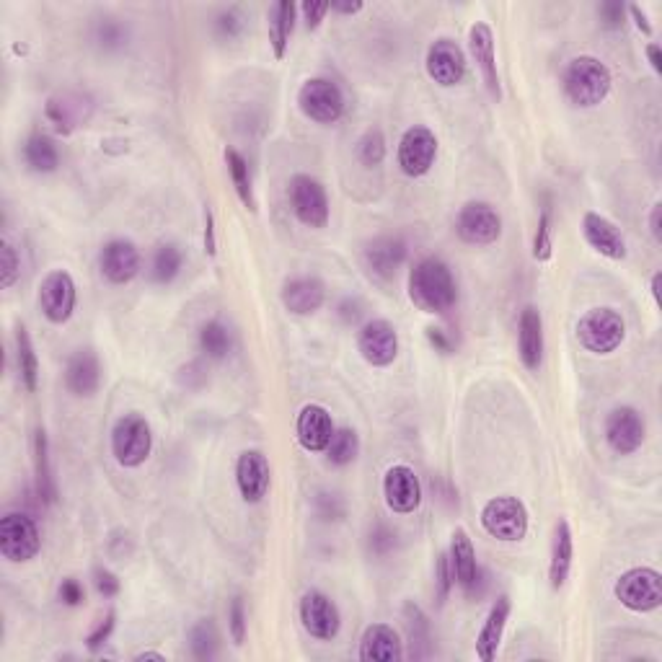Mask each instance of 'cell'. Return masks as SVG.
<instances>
[{
  "instance_id": "cell-51",
  "label": "cell",
  "mask_w": 662,
  "mask_h": 662,
  "mask_svg": "<svg viewBox=\"0 0 662 662\" xmlns=\"http://www.w3.org/2000/svg\"><path fill=\"white\" fill-rule=\"evenodd\" d=\"M94 588L99 590V595H104V598H114V595L119 593V580L114 572H109V569H96L94 572Z\"/></svg>"
},
{
  "instance_id": "cell-10",
  "label": "cell",
  "mask_w": 662,
  "mask_h": 662,
  "mask_svg": "<svg viewBox=\"0 0 662 662\" xmlns=\"http://www.w3.org/2000/svg\"><path fill=\"white\" fill-rule=\"evenodd\" d=\"M75 303H78V288H75L70 272L52 269L39 285V308H42L44 319L57 326L68 324L73 319Z\"/></svg>"
},
{
  "instance_id": "cell-14",
  "label": "cell",
  "mask_w": 662,
  "mask_h": 662,
  "mask_svg": "<svg viewBox=\"0 0 662 662\" xmlns=\"http://www.w3.org/2000/svg\"><path fill=\"white\" fill-rule=\"evenodd\" d=\"M603 435H606L608 448L616 456H631V453H637L642 448L647 427H644L642 414L634 406H616L606 417Z\"/></svg>"
},
{
  "instance_id": "cell-20",
  "label": "cell",
  "mask_w": 662,
  "mask_h": 662,
  "mask_svg": "<svg viewBox=\"0 0 662 662\" xmlns=\"http://www.w3.org/2000/svg\"><path fill=\"white\" fill-rule=\"evenodd\" d=\"M334 419H331L329 409L321 404H306L298 412L295 419V438H298L300 448L308 453H324L334 435Z\"/></svg>"
},
{
  "instance_id": "cell-27",
  "label": "cell",
  "mask_w": 662,
  "mask_h": 662,
  "mask_svg": "<svg viewBox=\"0 0 662 662\" xmlns=\"http://www.w3.org/2000/svg\"><path fill=\"white\" fill-rule=\"evenodd\" d=\"M282 306L295 316H311L326 300V288L319 277H293L282 285Z\"/></svg>"
},
{
  "instance_id": "cell-32",
  "label": "cell",
  "mask_w": 662,
  "mask_h": 662,
  "mask_svg": "<svg viewBox=\"0 0 662 662\" xmlns=\"http://www.w3.org/2000/svg\"><path fill=\"white\" fill-rule=\"evenodd\" d=\"M88 112H91V104H86V99L78 94H60L47 101V117L55 122L60 132H70L86 122Z\"/></svg>"
},
{
  "instance_id": "cell-54",
  "label": "cell",
  "mask_w": 662,
  "mask_h": 662,
  "mask_svg": "<svg viewBox=\"0 0 662 662\" xmlns=\"http://www.w3.org/2000/svg\"><path fill=\"white\" fill-rule=\"evenodd\" d=\"M370 546H373L375 554H386L396 546V533L388 531L386 525H378L373 536H370Z\"/></svg>"
},
{
  "instance_id": "cell-61",
  "label": "cell",
  "mask_w": 662,
  "mask_h": 662,
  "mask_svg": "<svg viewBox=\"0 0 662 662\" xmlns=\"http://www.w3.org/2000/svg\"><path fill=\"white\" fill-rule=\"evenodd\" d=\"M342 316H344V321H347V324H350V321L360 319V303H357V300H347V303L342 306Z\"/></svg>"
},
{
  "instance_id": "cell-47",
  "label": "cell",
  "mask_w": 662,
  "mask_h": 662,
  "mask_svg": "<svg viewBox=\"0 0 662 662\" xmlns=\"http://www.w3.org/2000/svg\"><path fill=\"white\" fill-rule=\"evenodd\" d=\"M127 39V32L122 29L117 19H101L99 29H96V42L101 47H107V50H114V47H122Z\"/></svg>"
},
{
  "instance_id": "cell-4",
  "label": "cell",
  "mask_w": 662,
  "mask_h": 662,
  "mask_svg": "<svg viewBox=\"0 0 662 662\" xmlns=\"http://www.w3.org/2000/svg\"><path fill=\"white\" fill-rule=\"evenodd\" d=\"M153 450V430L148 419L138 412L122 414L112 427V453L119 466L138 469L150 458Z\"/></svg>"
},
{
  "instance_id": "cell-57",
  "label": "cell",
  "mask_w": 662,
  "mask_h": 662,
  "mask_svg": "<svg viewBox=\"0 0 662 662\" xmlns=\"http://www.w3.org/2000/svg\"><path fill=\"white\" fill-rule=\"evenodd\" d=\"M329 11L342 13V16H355V13L363 11V3L360 0H331Z\"/></svg>"
},
{
  "instance_id": "cell-18",
  "label": "cell",
  "mask_w": 662,
  "mask_h": 662,
  "mask_svg": "<svg viewBox=\"0 0 662 662\" xmlns=\"http://www.w3.org/2000/svg\"><path fill=\"white\" fill-rule=\"evenodd\" d=\"M236 484L241 500L257 505L267 497L272 484V469L262 450H244L236 461Z\"/></svg>"
},
{
  "instance_id": "cell-44",
  "label": "cell",
  "mask_w": 662,
  "mask_h": 662,
  "mask_svg": "<svg viewBox=\"0 0 662 662\" xmlns=\"http://www.w3.org/2000/svg\"><path fill=\"white\" fill-rule=\"evenodd\" d=\"M21 275V262L19 254L13 249L11 241H3L0 244V288H11L13 282L19 280Z\"/></svg>"
},
{
  "instance_id": "cell-29",
  "label": "cell",
  "mask_w": 662,
  "mask_h": 662,
  "mask_svg": "<svg viewBox=\"0 0 662 662\" xmlns=\"http://www.w3.org/2000/svg\"><path fill=\"white\" fill-rule=\"evenodd\" d=\"M65 386L73 396H94L101 386V363L94 350H78L65 365Z\"/></svg>"
},
{
  "instance_id": "cell-62",
  "label": "cell",
  "mask_w": 662,
  "mask_h": 662,
  "mask_svg": "<svg viewBox=\"0 0 662 662\" xmlns=\"http://www.w3.org/2000/svg\"><path fill=\"white\" fill-rule=\"evenodd\" d=\"M660 282L662 272H655V275H652V298H655V306H660Z\"/></svg>"
},
{
  "instance_id": "cell-7",
  "label": "cell",
  "mask_w": 662,
  "mask_h": 662,
  "mask_svg": "<svg viewBox=\"0 0 662 662\" xmlns=\"http://www.w3.org/2000/svg\"><path fill=\"white\" fill-rule=\"evenodd\" d=\"M42 549V533L37 520L26 513H8L0 520V554L11 564L32 562Z\"/></svg>"
},
{
  "instance_id": "cell-63",
  "label": "cell",
  "mask_w": 662,
  "mask_h": 662,
  "mask_svg": "<svg viewBox=\"0 0 662 662\" xmlns=\"http://www.w3.org/2000/svg\"><path fill=\"white\" fill-rule=\"evenodd\" d=\"M135 660L143 662V660H158V662H166V657L161 655V652H140V655H135Z\"/></svg>"
},
{
  "instance_id": "cell-13",
  "label": "cell",
  "mask_w": 662,
  "mask_h": 662,
  "mask_svg": "<svg viewBox=\"0 0 662 662\" xmlns=\"http://www.w3.org/2000/svg\"><path fill=\"white\" fill-rule=\"evenodd\" d=\"M298 616L303 629L313 639H321V642H331L339 634V629H342V616H339L337 603L329 595L321 593V590H308L300 598Z\"/></svg>"
},
{
  "instance_id": "cell-21",
  "label": "cell",
  "mask_w": 662,
  "mask_h": 662,
  "mask_svg": "<svg viewBox=\"0 0 662 662\" xmlns=\"http://www.w3.org/2000/svg\"><path fill=\"white\" fill-rule=\"evenodd\" d=\"M469 52L474 57L476 68H479L481 78H484V86H487L489 96L494 101L502 99V88H500V73H497V55H494V34L492 26L484 24V21H476L469 29Z\"/></svg>"
},
{
  "instance_id": "cell-38",
  "label": "cell",
  "mask_w": 662,
  "mask_h": 662,
  "mask_svg": "<svg viewBox=\"0 0 662 662\" xmlns=\"http://www.w3.org/2000/svg\"><path fill=\"white\" fill-rule=\"evenodd\" d=\"M324 453L331 466H350L357 458V453H360V438H357V432L352 430V427H339V430H334L329 448H326Z\"/></svg>"
},
{
  "instance_id": "cell-5",
  "label": "cell",
  "mask_w": 662,
  "mask_h": 662,
  "mask_svg": "<svg viewBox=\"0 0 662 662\" xmlns=\"http://www.w3.org/2000/svg\"><path fill=\"white\" fill-rule=\"evenodd\" d=\"M613 595L634 613H650L662 606V575L652 567H634L616 580Z\"/></svg>"
},
{
  "instance_id": "cell-42",
  "label": "cell",
  "mask_w": 662,
  "mask_h": 662,
  "mask_svg": "<svg viewBox=\"0 0 662 662\" xmlns=\"http://www.w3.org/2000/svg\"><path fill=\"white\" fill-rule=\"evenodd\" d=\"M357 158L363 166H381L383 158H386V138L378 127L368 130L357 143Z\"/></svg>"
},
{
  "instance_id": "cell-23",
  "label": "cell",
  "mask_w": 662,
  "mask_h": 662,
  "mask_svg": "<svg viewBox=\"0 0 662 662\" xmlns=\"http://www.w3.org/2000/svg\"><path fill=\"white\" fill-rule=\"evenodd\" d=\"M448 559H450V567H453V577H456L458 588L469 595V598L479 595L476 585H479L481 572H479V562H476V549L474 544H471L469 533L463 531V528H456L453 536H450Z\"/></svg>"
},
{
  "instance_id": "cell-16",
  "label": "cell",
  "mask_w": 662,
  "mask_h": 662,
  "mask_svg": "<svg viewBox=\"0 0 662 662\" xmlns=\"http://www.w3.org/2000/svg\"><path fill=\"white\" fill-rule=\"evenodd\" d=\"M425 70L438 86H458V83L466 78V52H463L461 44L453 42V39H435V42L427 47Z\"/></svg>"
},
{
  "instance_id": "cell-53",
  "label": "cell",
  "mask_w": 662,
  "mask_h": 662,
  "mask_svg": "<svg viewBox=\"0 0 662 662\" xmlns=\"http://www.w3.org/2000/svg\"><path fill=\"white\" fill-rule=\"evenodd\" d=\"M300 11H303V21H306L308 29H319L324 16L329 13V3H313V0H306V3L300 6Z\"/></svg>"
},
{
  "instance_id": "cell-9",
  "label": "cell",
  "mask_w": 662,
  "mask_h": 662,
  "mask_svg": "<svg viewBox=\"0 0 662 662\" xmlns=\"http://www.w3.org/2000/svg\"><path fill=\"white\" fill-rule=\"evenodd\" d=\"M298 107L308 119L319 125H334L344 114L342 88L329 78H311L300 86Z\"/></svg>"
},
{
  "instance_id": "cell-26",
  "label": "cell",
  "mask_w": 662,
  "mask_h": 662,
  "mask_svg": "<svg viewBox=\"0 0 662 662\" xmlns=\"http://www.w3.org/2000/svg\"><path fill=\"white\" fill-rule=\"evenodd\" d=\"M518 355L528 370L536 373L544 363V319L538 308L528 306L518 319Z\"/></svg>"
},
{
  "instance_id": "cell-30",
  "label": "cell",
  "mask_w": 662,
  "mask_h": 662,
  "mask_svg": "<svg viewBox=\"0 0 662 662\" xmlns=\"http://www.w3.org/2000/svg\"><path fill=\"white\" fill-rule=\"evenodd\" d=\"M575 559V536L567 518H559L554 525V541H551V559H549V582L551 588H564V582L572 569Z\"/></svg>"
},
{
  "instance_id": "cell-11",
  "label": "cell",
  "mask_w": 662,
  "mask_h": 662,
  "mask_svg": "<svg viewBox=\"0 0 662 662\" xmlns=\"http://www.w3.org/2000/svg\"><path fill=\"white\" fill-rule=\"evenodd\" d=\"M435 158H438V138L430 127L414 125L401 135L396 161L406 176H412V179L425 176L435 166Z\"/></svg>"
},
{
  "instance_id": "cell-49",
  "label": "cell",
  "mask_w": 662,
  "mask_h": 662,
  "mask_svg": "<svg viewBox=\"0 0 662 662\" xmlns=\"http://www.w3.org/2000/svg\"><path fill=\"white\" fill-rule=\"evenodd\" d=\"M60 600H63L65 606L75 608V606H83L86 603V590H83V585L75 577H68V580L60 582Z\"/></svg>"
},
{
  "instance_id": "cell-55",
  "label": "cell",
  "mask_w": 662,
  "mask_h": 662,
  "mask_svg": "<svg viewBox=\"0 0 662 662\" xmlns=\"http://www.w3.org/2000/svg\"><path fill=\"white\" fill-rule=\"evenodd\" d=\"M427 339H430L432 347L438 352H443V355H450V352H453V342H450V337L443 329H427Z\"/></svg>"
},
{
  "instance_id": "cell-35",
  "label": "cell",
  "mask_w": 662,
  "mask_h": 662,
  "mask_svg": "<svg viewBox=\"0 0 662 662\" xmlns=\"http://www.w3.org/2000/svg\"><path fill=\"white\" fill-rule=\"evenodd\" d=\"M16 365H19L21 386H24L29 394H34L39 386V357L37 352H34L32 337H29L26 326L16 329Z\"/></svg>"
},
{
  "instance_id": "cell-33",
  "label": "cell",
  "mask_w": 662,
  "mask_h": 662,
  "mask_svg": "<svg viewBox=\"0 0 662 662\" xmlns=\"http://www.w3.org/2000/svg\"><path fill=\"white\" fill-rule=\"evenodd\" d=\"M34 476H37V494L44 502H55L57 500V487H55V476H52L50 466V440H47V432L44 427L34 430Z\"/></svg>"
},
{
  "instance_id": "cell-34",
  "label": "cell",
  "mask_w": 662,
  "mask_h": 662,
  "mask_svg": "<svg viewBox=\"0 0 662 662\" xmlns=\"http://www.w3.org/2000/svg\"><path fill=\"white\" fill-rule=\"evenodd\" d=\"M24 161L34 174H52L60 166V153H57L55 140L37 132L24 143Z\"/></svg>"
},
{
  "instance_id": "cell-15",
  "label": "cell",
  "mask_w": 662,
  "mask_h": 662,
  "mask_svg": "<svg viewBox=\"0 0 662 662\" xmlns=\"http://www.w3.org/2000/svg\"><path fill=\"white\" fill-rule=\"evenodd\" d=\"M357 350L373 368H388L399 355V334L386 319H373L357 331Z\"/></svg>"
},
{
  "instance_id": "cell-25",
  "label": "cell",
  "mask_w": 662,
  "mask_h": 662,
  "mask_svg": "<svg viewBox=\"0 0 662 662\" xmlns=\"http://www.w3.org/2000/svg\"><path fill=\"white\" fill-rule=\"evenodd\" d=\"M360 660L365 662H401L404 642L399 631L388 624H370L360 639Z\"/></svg>"
},
{
  "instance_id": "cell-59",
  "label": "cell",
  "mask_w": 662,
  "mask_h": 662,
  "mask_svg": "<svg viewBox=\"0 0 662 662\" xmlns=\"http://www.w3.org/2000/svg\"><path fill=\"white\" fill-rule=\"evenodd\" d=\"M660 218H662V205L657 202L650 213V233H652V238H655V244H662V220Z\"/></svg>"
},
{
  "instance_id": "cell-3",
  "label": "cell",
  "mask_w": 662,
  "mask_h": 662,
  "mask_svg": "<svg viewBox=\"0 0 662 662\" xmlns=\"http://www.w3.org/2000/svg\"><path fill=\"white\" fill-rule=\"evenodd\" d=\"M577 339L593 355H611L626 339L624 316L616 308H593L577 321Z\"/></svg>"
},
{
  "instance_id": "cell-40",
  "label": "cell",
  "mask_w": 662,
  "mask_h": 662,
  "mask_svg": "<svg viewBox=\"0 0 662 662\" xmlns=\"http://www.w3.org/2000/svg\"><path fill=\"white\" fill-rule=\"evenodd\" d=\"M200 350L210 360H223L231 352V331L220 321H207L200 329Z\"/></svg>"
},
{
  "instance_id": "cell-58",
  "label": "cell",
  "mask_w": 662,
  "mask_h": 662,
  "mask_svg": "<svg viewBox=\"0 0 662 662\" xmlns=\"http://www.w3.org/2000/svg\"><path fill=\"white\" fill-rule=\"evenodd\" d=\"M626 13H631V19H634V24H637V29L644 34V37H652V24H650V19H647V13H644L642 8L629 6V8H626Z\"/></svg>"
},
{
  "instance_id": "cell-46",
  "label": "cell",
  "mask_w": 662,
  "mask_h": 662,
  "mask_svg": "<svg viewBox=\"0 0 662 662\" xmlns=\"http://www.w3.org/2000/svg\"><path fill=\"white\" fill-rule=\"evenodd\" d=\"M453 582H456V577H453L448 554H440L438 564H435V598H438V606H443L445 600H448Z\"/></svg>"
},
{
  "instance_id": "cell-56",
  "label": "cell",
  "mask_w": 662,
  "mask_h": 662,
  "mask_svg": "<svg viewBox=\"0 0 662 662\" xmlns=\"http://www.w3.org/2000/svg\"><path fill=\"white\" fill-rule=\"evenodd\" d=\"M205 254L207 257H215V254H218V241H215V220H213V213H210V210L205 213Z\"/></svg>"
},
{
  "instance_id": "cell-2",
  "label": "cell",
  "mask_w": 662,
  "mask_h": 662,
  "mask_svg": "<svg viewBox=\"0 0 662 662\" xmlns=\"http://www.w3.org/2000/svg\"><path fill=\"white\" fill-rule=\"evenodd\" d=\"M564 94L580 109H593L608 99L613 86L611 70L593 55H580L567 65L562 75Z\"/></svg>"
},
{
  "instance_id": "cell-24",
  "label": "cell",
  "mask_w": 662,
  "mask_h": 662,
  "mask_svg": "<svg viewBox=\"0 0 662 662\" xmlns=\"http://www.w3.org/2000/svg\"><path fill=\"white\" fill-rule=\"evenodd\" d=\"M582 236L598 251L600 257L621 262L626 259V241L621 231L608 218L600 213H585L582 215Z\"/></svg>"
},
{
  "instance_id": "cell-36",
  "label": "cell",
  "mask_w": 662,
  "mask_h": 662,
  "mask_svg": "<svg viewBox=\"0 0 662 662\" xmlns=\"http://www.w3.org/2000/svg\"><path fill=\"white\" fill-rule=\"evenodd\" d=\"M182 264L184 257L182 251H179V246L174 244L158 246V249L153 251V259H150V269H148L150 280L156 282V285H169V282H174L176 277H179Z\"/></svg>"
},
{
  "instance_id": "cell-8",
  "label": "cell",
  "mask_w": 662,
  "mask_h": 662,
  "mask_svg": "<svg viewBox=\"0 0 662 662\" xmlns=\"http://www.w3.org/2000/svg\"><path fill=\"white\" fill-rule=\"evenodd\" d=\"M290 210L306 228H326L329 223V197L319 179L308 174H295L288 184Z\"/></svg>"
},
{
  "instance_id": "cell-17",
  "label": "cell",
  "mask_w": 662,
  "mask_h": 662,
  "mask_svg": "<svg viewBox=\"0 0 662 662\" xmlns=\"http://www.w3.org/2000/svg\"><path fill=\"white\" fill-rule=\"evenodd\" d=\"M383 497L391 513L409 515L422 505V484L414 469L406 463H396L383 476Z\"/></svg>"
},
{
  "instance_id": "cell-45",
  "label": "cell",
  "mask_w": 662,
  "mask_h": 662,
  "mask_svg": "<svg viewBox=\"0 0 662 662\" xmlns=\"http://www.w3.org/2000/svg\"><path fill=\"white\" fill-rule=\"evenodd\" d=\"M246 629H249V621H246V606L244 598H233L231 608H228V631H231V639L236 647L246 642Z\"/></svg>"
},
{
  "instance_id": "cell-31",
  "label": "cell",
  "mask_w": 662,
  "mask_h": 662,
  "mask_svg": "<svg viewBox=\"0 0 662 662\" xmlns=\"http://www.w3.org/2000/svg\"><path fill=\"white\" fill-rule=\"evenodd\" d=\"M295 16H298V6H295L293 0H280V3L269 8V44H272V52H275L277 60L288 55V44L295 29Z\"/></svg>"
},
{
  "instance_id": "cell-50",
  "label": "cell",
  "mask_w": 662,
  "mask_h": 662,
  "mask_svg": "<svg viewBox=\"0 0 662 662\" xmlns=\"http://www.w3.org/2000/svg\"><path fill=\"white\" fill-rule=\"evenodd\" d=\"M215 26H218L220 37H228V39H236L238 34L244 32V21H241V16H238V11H223L215 19Z\"/></svg>"
},
{
  "instance_id": "cell-52",
  "label": "cell",
  "mask_w": 662,
  "mask_h": 662,
  "mask_svg": "<svg viewBox=\"0 0 662 662\" xmlns=\"http://www.w3.org/2000/svg\"><path fill=\"white\" fill-rule=\"evenodd\" d=\"M112 631H114V613H107V619H101L99 626H96V629L86 637L88 650H99L101 644L112 637Z\"/></svg>"
},
{
  "instance_id": "cell-19",
  "label": "cell",
  "mask_w": 662,
  "mask_h": 662,
  "mask_svg": "<svg viewBox=\"0 0 662 662\" xmlns=\"http://www.w3.org/2000/svg\"><path fill=\"white\" fill-rule=\"evenodd\" d=\"M101 275L107 277L112 285H127L140 275L143 259H140L138 246L127 241V238H114L109 241L99 254Z\"/></svg>"
},
{
  "instance_id": "cell-41",
  "label": "cell",
  "mask_w": 662,
  "mask_h": 662,
  "mask_svg": "<svg viewBox=\"0 0 662 662\" xmlns=\"http://www.w3.org/2000/svg\"><path fill=\"white\" fill-rule=\"evenodd\" d=\"M406 616V629H409V639H412V655L414 657H425L430 650V621L422 613V608L414 606V603H406L404 606Z\"/></svg>"
},
{
  "instance_id": "cell-60",
  "label": "cell",
  "mask_w": 662,
  "mask_h": 662,
  "mask_svg": "<svg viewBox=\"0 0 662 662\" xmlns=\"http://www.w3.org/2000/svg\"><path fill=\"white\" fill-rule=\"evenodd\" d=\"M644 52H647V57H650V65L655 73H662V52H660V44L650 42L647 47H644Z\"/></svg>"
},
{
  "instance_id": "cell-6",
  "label": "cell",
  "mask_w": 662,
  "mask_h": 662,
  "mask_svg": "<svg viewBox=\"0 0 662 662\" xmlns=\"http://www.w3.org/2000/svg\"><path fill=\"white\" fill-rule=\"evenodd\" d=\"M481 528L497 541L515 544L528 533V507L518 497H494L481 507Z\"/></svg>"
},
{
  "instance_id": "cell-39",
  "label": "cell",
  "mask_w": 662,
  "mask_h": 662,
  "mask_svg": "<svg viewBox=\"0 0 662 662\" xmlns=\"http://www.w3.org/2000/svg\"><path fill=\"white\" fill-rule=\"evenodd\" d=\"M218 644H220V634L215 629L213 619H202L192 626L189 631V647H192V655L197 660H213L218 655Z\"/></svg>"
},
{
  "instance_id": "cell-48",
  "label": "cell",
  "mask_w": 662,
  "mask_h": 662,
  "mask_svg": "<svg viewBox=\"0 0 662 662\" xmlns=\"http://www.w3.org/2000/svg\"><path fill=\"white\" fill-rule=\"evenodd\" d=\"M600 13V24L606 26V29H621L626 24V6L619 3V0H606V3H600L598 6Z\"/></svg>"
},
{
  "instance_id": "cell-12",
  "label": "cell",
  "mask_w": 662,
  "mask_h": 662,
  "mask_svg": "<svg viewBox=\"0 0 662 662\" xmlns=\"http://www.w3.org/2000/svg\"><path fill=\"white\" fill-rule=\"evenodd\" d=\"M456 233L463 244L489 246L494 241H500L502 218L489 202H469L458 213Z\"/></svg>"
},
{
  "instance_id": "cell-43",
  "label": "cell",
  "mask_w": 662,
  "mask_h": 662,
  "mask_svg": "<svg viewBox=\"0 0 662 662\" xmlns=\"http://www.w3.org/2000/svg\"><path fill=\"white\" fill-rule=\"evenodd\" d=\"M554 228H551V207L546 205L538 218L536 236H533V259L536 262H549L554 257V238H551Z\"/></svg>"
},
{
  "instance_id": "cell-28",
  "label": "cell",
  "mask_w": 662,
  "mask_h": 662,
  "mask_svg": "<svg viewBox=\"0 0 662 662\" xmlns=\"http://www.w3.org/2000/svg\"><path fill=\"white\" fill-rule=\"evenodd\" d=\"M510 611H513V603H510L507 595H500V598L494 600V606L489 608L484 626H481L479 637H476V657H479L481 662H492L494 657H497V652H500Z\"/></svg>"
},
{
  "instance_id": "cell-22",
  "label": "cell",
  "mask_w": 662,
  "mask_h": 662,
  "mask_svg": "<svg viewBox=\"0 0 662 662\" xmlns=\"http://www.w3.org/2000/svg\"><path fill=\"white\" fill-rule=\"evenodd\" d=\"M406 259V241L401 236H378L363 249V262L370 275L378 280H391Z\"/></svg>"
},
{
  "instance_id": "cell-37",
  "label": "cell",
  "mask_w": 662,
  "mask_h": 662,
  "mask_svg": "<svg viewBox=\"0 0 662 662\" xmlns=\"http://www.w3.org/2000/svg\"><path fill=\"white\" fill-rule=\"evenodd\" d=\"M225 166H228V174H231V182L233 187H236L241 205L254 213V210H257V200H254V189H251V174L246 158L241 156L236 148H225Z\"/></svg>"
},
{
  "instance_id": "cell-1",
  "label": "cell",
  "mask_w": 662,
  "mask_h": 662,
  "mask_svg": "<svg viewBox=\"0 0 662 662\" xmlns=\"http://www.w3.org/2000/svg\"><path fill=\"white\" fill-rule=\"evenodd\" d=\"M409 300L419 311L445 313L456 306V277L440 257H425L409 272Z\"/></svg>"
}]
</instances>
